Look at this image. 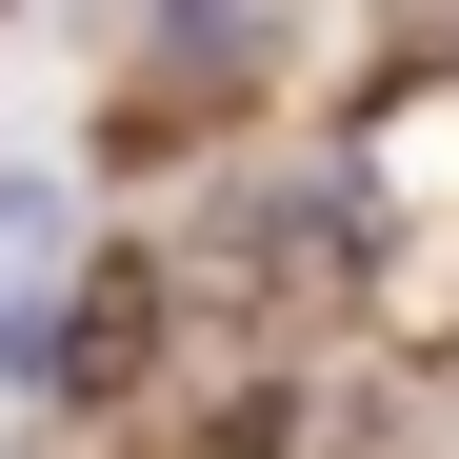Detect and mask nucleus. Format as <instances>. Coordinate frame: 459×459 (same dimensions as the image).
<instances>
[{"mask_svg":"<svg viewBox=\"0 0 459 459\" xmlns=\"http://www.w3.org/2000/svg\"><path fill=\"white\" fill-rule=\"evenodd\" d=\"M140 340H160V280H100L81 320H40V359H60V379H140Z\"/></svg>","mask_w":459,"mask_h":459,"instance_id":"obj_2","label":"nucleus"},{"mask_svg":"<svg viewBox=\"0 0 459 459\" xmlns=\"http://www.w3.org/2000/svg\"><path fill=\"white\" fill-rule=\"evenodd\" d=\"M60 280H81V200H60L40 160H0V340H40Z\"/></svg>","mask_w":459,"mask_h":459,"instance_id":"obj_1","label":"nucleus"}]
</instances>
